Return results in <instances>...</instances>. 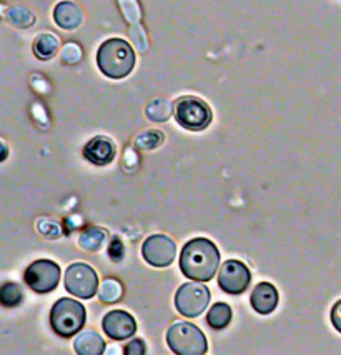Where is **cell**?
Listing matches in <instances>:
<instances>
[{
    "label": "cell",
    "mask_w": 341,
    "mask_h": 355,
    "mask_svg": "<svg viewBox=\"0 0 341 355\" xmlns=\"http://www.w3.org/2000/svg\"><path fill=\"white\" fill-rule=\"evenodd\" d=\"M53 19L59 27L73 31L82 24V10L73 2H60L53 10Z\"/></svg>",
    "instance_id": "14"
},
{
    "label": "cell",
    "mask_w": 341,
    "mask_h": 355,
    "mask_svg": "<svg viewBox=\"0 0 341 355\" xmlns=\"http://www.w3.org/2000/svg\"><path fill=\"white\" fill-rule=\"evenodd\" d=\"M252 280V272L240 260H227L219 274V286L223 292L232 295L243 294Z\"/></svg>",
    "instance_id": "9"
},
{
    "label": "cell",
    "mask_w": 341,
    "mask_h": 355,
    "mask_svg": "<svg viewBox=\"0 0 341 355\" xmlns=\"http://www.w3.org/2000/svg\"><path fill=\"white\" fill-rule=\"evenodd\" d=\"M22 291H20L17 284H6L2 287V291H0V300H2V304L6 307H15V305H19L22 302Z\"/></svg>",
    "instance_id": "21"
},
{
    "label": "cell",
    "mask_w": 341,
    "mask_h": 355,
    "mask_svg": "<svg viewBox=\"0 0 341 355\" xmlns=\"http://www.w3.org/2000/svg\"><path fill=\"white\" fill-rule=\"evenodd\" d=\"M163 135L158 134V132H147V134H142L137 137V146L140 148H154L162 144Z\"/></svg>",
    "instance_id": "24"
},
{
    "label": "cell",
    "mask_w": 341,
    "mask_h": 355,
    "mask_svg": "<svg viewBox=\"0 0 341 355\" xmlns=\"http://www.w3.org/2000/svg\"><path fill=\"white\" fill-rule=\"evenodd\" d=\"M331 322L335 329L341 334V300H338L331 309Z\"/></svg>",
    "instance_id": "27"
},
{
    "label": "cell",
    "mask_w": 341,
    "mask_h": 355,
    "mask_svg": "<svg viewBox=\"0 0 341 355\" xmlns=\"http://www.w3.org/2000/svg\"><path fill=\"white\" fill-rule=\"evenodd\" d=\"M230 320H232V309H230L228 305L223 302H219V304L213 305L207 315L208 325L215 330L225 329L230 324Z\"/></svg>",
    "instance_id": "17"
},
{
    "label": "cell",
    "mask_w": 341,
    "mask_h": 355,
    "mask_svg": "<svg viewBox=\"0 0 341 355\" xmlns=\"http://www.w3.org/2000/svg\"><path fill=\"white\" fill-rule=\"evenodd\" d=\"M115 252H118V254L123 255V247H122V242L118 241V239H113V241H112V245H110V249H109V255H110V257H112L113 260H115V257H117V254H115Z\"/></svg>",
    "instance_id": "28"
},
{
    "label": "cell",
    "mask_w": 341,
    "mask_h": 355,
    "mask_svg": "<svg viewBox=\"0 0 341 355\" xmlns=\"http://www.w3.org/2000/svg\"><path fill=\"white\" fill-rule=\"evenodd\" d=\"M85 307L73 299H60L53 304L50 324L60 337H72L85 325Z\"/></svg>",
    "instance_id": "3"
},
{
    "label": "cell",
    "mask_w": 341,
    "mask_h": 355,
    "mask_svg": "<svg viewBox=\"0 0 341 355\" xmlns=\"http://www.w3.org/2000/svg\"><path fill=\"white\" fill-rule=\"evenodd\" d=\"M210 302V291L201 284H183L176 291L175 307L185 317H199Z\"/></svg>",
    "instance_id": "8"
},
{
    "label": "cell",
    "mask_w": 341,
    "mask_h": 355,
    "mask_svg": "<svg viewBox=\"0 0 341 355\" xmlns=\"http://www.w3.org/2000/svg\"><path fill=\"white\" fill-rule=\"evenodd\" d=\"M84 157L95 165H107L113 160L115 146L107 137H93L84 147Z\"/></svg>",
    "instance_id": "13"
},
{
    "label": "cell",
    "mask_w": 341,
    "mask_h": 355,
    "mask_svg": "<svg viewBox=\"0 0 341 355\" xmlns=\"http://www.w3.org/2000/svg\"><path fill=\"white\" fill-rule=\"evenodd\" d=\"M122 297V286L113 279H107L98 288V299L104 304H115Z\"/></svg>",
    "instance_id": "20"
},
{
    "label": "cell",
    "mask_w": 341,
    "mask_h": 355,
    "mask_svg": "<svg viewBox=\"0 0 341 355\" xmlns=\"http://www.w3.org/2000/svg\"><path fill=\"white\" fill-rule=\"evenodd\" d=\"M168 347L176 355H201L207 352V338L196 325L176 322L167 332Z\"/></svg>",
    "instance_id": "4"
},
{
    "label": "cell",
    "mask_w": 341,
    "mask_h": 355,
    "mask_svg": "<svg viewBox=\"0 0 341 355\" xmlns=\"http://www.w3.org/2000/svg\"><path fill=\"white\" fill-rule=\"evenodd\" d=\"M82 59V49L75 44H67L62 51V60L65 64H77Z\"/></svg>",
    "instance_id": "25"
},
{
    "label": "cell",
    "mask_w": 341,
    "mask_h": 355,
    "mask_svg": "<svg viewBox=\"0 0 341 355\" xmlns=\"http://www.w3.org/2000/svg\"><path fill=\"white\" fill-rule=\"evenodd\" d=\"M145 345H143V342L140 340V338H135V340H131L129 345L123 349V352H125L127 355H142L145 354Z\"/></svg>",
    "instance_id": "26"
},
{
    "label": "cell",
    "mask_w": 341,
    "mask_h": 355,
    "mask_svg": "<svg viewBox=\"0 0 341 355\" xmlns=\"http://www.w3.org/2000/svg\"><path fill=\"white\" fill-rule=\"evenodd\" d=\"M34 52L40 60H48L59 52V39L52 34H40L34 42Z\"/></svg>",
    "instance_id": "16"
},
{
    "label": "cell",
    "mask_w": 341,
    "mask_h": 355,
    "mask_svg": "<svg viewBox=\"0 0 341 355\" xmlns=\"http://www.w3.org/2000/svg\"><path fill=\"white\" fill-rule=\"evenodd\" d=\"M118 2L122 3L123 14H125L127 20L131 24V31H133V27L138 26V19H140V10H138L137 0H118Z\"/></svg>",
    "instance_id": "23"
},
{
    "label": "cell",
    "mask_w": 341,
    "mask_h": 355,
    "mask_svg": "<svg viewBox=\"0 0 341 355\" xmlns=\"http://www.w3.org/2000/svg\"><path fill=\"white\" fill-rule=\"evenodd\" d=\"M142 255L150 266L168 267L176 255L175 242L163 234H154L143 242Z\"/></svg>",
    "instance_id": "10"
},
{
    "label": "cell",
    "mask_w": 341,
    "mask_h": 355,
    "mask_svg": "<svg viewBox=\"0 0 341 355\" xmlns=\"http://www.w3.org/2000/svg\"><path fill=\"white\" fill-rule=\"evenodd\" d=\"M174 114V105L168 101H154L147 107V115L154 122H165Z\"/></svg>",
    "instance_id": "19"
},
{
    "label": "cell",
    "mask_w": 341,
    "mask_h": 355,
    "mask_svg": "<svg viewBox=\"0 0 341 355\" xmlns=\"http://www.w3.org/2000/svg\"><path fill=\"white\" fill-rule=\"evenodd\" d=\"M24 279L37 294H47L59 286L60 267L48 259L35 260L27 267Z\"/></svg>",
    "instance_id": "6"
},
{
    "label": "cell",
    "mask_w": 341,
    "mask_h": 355,
    "mask_svg": "<svg viewBox=\"0 0 341 355\" xmlns=\"http://www.w3.org/2000/svg\"><path fill=\"white\" fill-rule=\"evenodd\" d=\"M7 17H9L10 22L17 27H30L32 24H34V15H32L27 9H22V7H14V9H10Z\"/></svg>",
    "instance_id": "22"
},
{
    "label": "cell",
    "mask_w": 341,
    "mask_h": 355,
    "mask_svg": "<svg viewBox=\"0 0 341 355\" xmlns=\"http://www.w3.org/2000/svg\"><path fill=\"white\" fill-rule=\"evenodd\" d=\"M220 263V252L208 239H193L185 243L180 255V269L185 277L196 282H208L213 279Z\"/></svg>",
    "instance_id": "1"
},
{
    "label": "cell",
    "mask_w": 341,
    "mask_h": 355,
    "mask_svg": "<svg viewBox=\"0 0 341 355\" xmlns=\"http://www.w3.org/2000/svg\"><path fill=\"white\" fill-rule=\"evenodd\" d=\"M105 242V232L100 229H87L80 235L79 243L84 250H98Z\"/></svg>",
    "instance_id": "18"
},
{
    "label": "cell",
    "mask_w": 341,
    "mask_h": 355,
    "mask_svg": "<svg viewBox=\"0 0 341 355\" xmlns=\"http://www.w3.org/2000/svg\"><path fill=\"white\" fill-rule=\"evenodd\" d=\"M250 300L255 311L261 315H268L278 305V291L271 284L261 282L253 288Z\"/></svg>",
    "instance_id": "12"
},
{
    "label": "cell",
    "mask_w": 341,
    "mask_h": 355,
    "mask_svg": "<svg viewBox=\"0 0 341 355\" xmlns=\"http://www.w3.org/2000/svg\"><path fill=\"white\" fill-rule=\"evenodd\" d=\"M65 288L79 299H92L98 291V275L87 263H72L65 274Z\"/></svg>",
    "instance_id": "7"
},
{
    "label": "cell",
    "mask_w": 341,
    "mask_h": 355,
    "mask_svg": "<svg viewBox=\"0 0 341 355\" xmlns=\"http://www.w3.org/2000/svg\"><path fill=\"white\" fill-rule=\"evenodd\" d=\"M102 327L105 334L113 340H125L137 332V322L129 312L112 311L102 320Z\"/></svg>",
    "instance_id": "11"
},
{
    "label": "cell",
    "mask_w": 341,
    "mask_h": 355,
    "mask_svg": "<svg viewBox=\"0 0 341 355\" xmlns=\"http://www.w3.org/2000/svg\"><path fill=\"white\" fill-rule=\"evenodd\" d=\"M174 117L183 129L199 132L210 125L212 110L200 98L182 97L175 102Z\"/></svg>",
    "instance_id": "5"
},
{
    "label": "cell",
    "mask_w": 341,
    "mask_h": 355,
    "mask_svg": "<svg viewBox=\"0 0 341 355\" xmlns=\"http://www.w3.org/2000/svg\"><path fill=\"white\" fill-rule=\"evenodd\" d=\"M97 65L109 78L127 77L135 67L133 49L122 39H109L98 49Z\"/></svg>",
    "instance_id": "2"
},
{
    "label": "cell",
    "mask_w": 341,
    "mask_h": 355,
    "mask_svg": "<svg viewBox=\"0 0 341 355\" xmlns=\"http://www.w3.org/2000/svg\"><path fill=\"white\" fill-rule=\"evenodd\" d=\"M73 347H75V352L80 355H100L105 350V342L97 332L87 330L75 338Z\"/></svg>",
    "instance_id": "15"
}]
</instances>
